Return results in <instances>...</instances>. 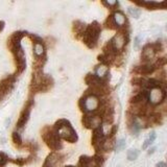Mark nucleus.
<instances>
[{
  "label": "nucleus",
  "instance_id": "obj_11",
  "mask_svg": "<svg viewBox=\"0 0 167 167\" xmlns=\"http://www.w3.org/2000/svg\"><path fill=\"white\" fill-rule=\"evenodd\" d=\"M156 49H155V47L153 45H146V46L143 47V50H142V58L144 61L146 62H149L151 60H153L155 58V55H156Z\"/></svg>",
  "mask_w": 167,
  "mask_h": 167
},
{
  "label": "nucleus",
  "instance_id": "obj_7",
  "mask_svg": "<svg viewBox=\"0 0 167 167\" xmlns=\"http://www.w3.org/2000/svg\"><path fill=\"white\" fill-rule=\"evenodd\" d=\"M84 122H85L86 126L87 127H89V129H92V130H97L98 127H100L102 124V116L99 115H88L85 117V120H84Z\"/></svg>",
  "mask_w": 167,
  "mask_h": 167
},
{
  "label": "nucleus",
  "instance_id": "obj_3",
  "mask_svg": "<svg viewBox=\"0 0 167 167\" xmlns=\"http://www.w3.org/2000/svg\"><path fill=\"white\" fill-rule=\"evenodd\" d=\"M165 98V90L162 87H153L146 93V99L153 106H157L163 102Z\"/></svg>",
  "mask_w": 167,
  "mask_h": 167
},
{
  "label": "nucleus",
  "instance_id": "obj_19",
  "mask_svg": "<svg viewBox=\"0 0 167 167\" xmlns=\"http://www.w3.org/2000/svg\"><path fill=\"white\" fill-rule=\"evenodd\" d=\"M124 146H125V140L124 139L118 140L117 143H116V149L119 151H121L122 148H124Z\"/></svg>",
  "mask_w": 167,
  "mask_h": 167
},
{
  "label": "nucleus",
  "instance_id": "obj_1",
  "mask_svg": "<svg viewBox=\"0 0 167 167\" xmlns=\"http://www.w3.org/2000/svg\"><path fill=\"white\" fill-rule=\"evenodd\" d=\"M55 133L59 138H62L64 140H67L69 142H75L77 140L76 133L72 129V126L69 124L68 121L60 120L55 124Z\"/></svg>",
  "mask_w": 167,
  "mask_h": 167
},
{
  "label": "nucleus",
  "instance_id": "obj_17",
  "mask_svg": "<svg viewBox=\"0 0 167 167\" xmlns=\"http://www.w3.org/2000/svg\"><path fill=\"white\" fill-rule=\"evenodd\" d=\"M127 12H129V14L131 15L132 17H134V18H139L140 17V14H141V12H140L139 8H136V7H129V10H127Z\"/></svg>",
  "mask_w": 167,
  "mask_h": 167
},
{
  "label": "nucleus",
  "instance_id": "obj_6",
  "mask_svg": "<svg viewBox=\"0 0 167 167\" xmlns=\"http://www.w3.org/2000/svg\"><path fill=\"white\" fill-rule=\"evenodd\" d=\"M44 139L46 141L47 145L49 146L51 149H53V151H59V149L62 148V143H61V140L58 137L55 131L49 132V133L45 134Z\"/></svg>",
  "mask_w": 167,
  "mask_h": 167
},
{
  "label": "nucleus",
  "instance_id": "obj_21",
  "mask_svg": "<svg viewBox=\"0 0 167 167\" xmlns=\"http://www.w3.org/2000/svg\"><path fill=\"white\" fill-rule=\"evenodd\" d=\"M157 167H167V165L165 162H159V163L157 164Z\"/></svg>",
  "mask_w": 167,
  "mask_h": 167
},
{
  "label": "nucleus",
  "instance_id": "obj_14",
  "mask_svg": "<svg viewBox=\"0 0 167 167\" xmlns=\"http://www.w3.org/2000/svg\"><path fill=\"white\" fill-rule=\"evenodd\" d=\"M155 65L153 64H146V65H143L141 66L139 68V72L142 74H151L155 71Z\"/></svg>",
  "mask_w": 167,
  "mask_h": 167
},
{
  "label": "nucleus",
  "instance_id": "obj_8",
  "mask_svg": "<svg viewBox=\"0 0 167 167\" xmlns=\"http://www.w3.org/2000/svg\"><path fill=\"white\" fill-rule=\"evenodd\" d=\"M63 162V157L58 153H52L47 157L43 167H58Z\"/></svg>",
  "mask_w": 167,
  "mask_h": 167
},
{
  "label": "nucleus",
  "instance_id": "obj_9",
  "mask_svg": "<svg viewBox=\"0 0 167 167\" xmlns=\"http://www.w3.org/2000/svg\"><path fill=\"white\" fill-rule=\"evenodd\" d=\"M113 20V23L115 25V27H123L126 24V17L124 16V14L122 12H115L113 16L111 17Z\"/></svg>",
  "mask_w": 167,
  "mask_h": 167
},
{
  "label": "nucleus",
  "instance_id": "obj_5",
  "mask_svg": "<svg viewBox=\"0 0 167 167\" xmlns=\"http://www.w3.org/2000/svg\"><path fill=\"white\" fill-rule=\"evenodd\" d=\"M110 45L112 47L114 53L115 52H120L123 50L124 46L126 45V38L124 33H118L115 36L113 37V39L110 41Z\"/></svg>",
  "mask_w": 167,
  "mask_h": 167
},
{
  "label": "nucleus",
  "instance_id": "obj_4",
  "mask_svg": "<svg viewBox=\"0 0 167 167\" xmlns=\"http://www.w3.org/2000/svg\"><path fill=\"white\" fill-rule=\"evenodd\" d=\"M100 107V99L98 96L89 94L82 99V108L86 113H95Z\"/></svg>",
  "mask_w": 167,
  "mask_h": 167
},
{
  "label": "nucleus",
  "instance_id": "obj_2",
  "mask_svg": "<svg viewBox=\"0 0 167 167\" xmlns=\"http://www.w3.org/2000/svg\"><path fill=\"white\" fill-rule=\"evenodd\" d=\"M84 42L87 44L89 47H94L98 41L99 35H100V26L98 25V23L94 22L93 24L87 26L84 31Z\"/></svg>",
  "mask_w": 167,
  "mask_h": 167
},
{
  "label": "nucleus",
  "instance_id": "obj_13",
  "mask_svg": "<svg viewBox=\"0 0 167 167\" xmlns=\"http://www.w3.org/2000/svg\"><path fill=\"white\" fill-rule=\"evenodd\" d=\"M44 52H45V49H44L43 44L40 43V42H36L35 46H33V53H35V55L40 58V57H42L44 55Z\"/></svg>",
  "mask_w": 167,
  "mask_h": 167
},
{
  "label": "nucleus",
  "instance_id": "obj_15",
  "mask_svg": "<svg viewBox=\"0 0 167 167\" xmlns=\"http://www.w3.org/2000/svg\"><path fill=\"white\" fill-rule=\"evenodd\" d=\"M155 139H156V133H155V132H151V134H149V136H148L145 141H144V143H143L142 145L143 149H146L148 146H151L153 143V141H155Z\"/></svg>",
  "mask_w": 167,
  "mask_h": 167
},
{
  "label": "nucleus",
  "instance_id": "obj_25",
  "mask_svg": "<svg viewBox=\"0 0 167 167\" xmlns=\"http://www.w3.org/2000/svg\"><path fill=\"white\" fill-rule=\"evenodd\" d=\"M66 167H73V166H66Z\"/></svg>",
  "mask_w": 167,
  "mask_h": 167
},
{
  "label": "nucleus",
  "instance_id": "obj_23",
  "mask_svg": "<svg viewBox=\"0 0 167 167\" xmlns=\"http://www.w3.org/2000/svg\"><path fill=\"white\" fill-rule=\"evenodd\" d=\"M139 38L140 37H137V38L135 39V47H136V48L139 46Z\"/></svg>",
  "mask_w": 167,
  "mask_h": 167
},
{
  "label": "nucleus",
  "instance_id": "obj_12",
  "mask_svg": "<svg viewBox=\"0 0 167 167\" xmlns=\"http://www.w3.org/2000/svg\"><path fill=\"white\" fill-rule=\"evenodd\" d=\"M29 113H30L29 108H27V109H25L23 111V113H22L19 118V121H18V127H23L25 125V123L28 120V117H29Z\"/></svg>",
  "mask_w": 167,
  "mask_h": 167
},
{
  "label": "nucleus",
  "instance_id": "obj_20",
  "mask_svg": "<svg viewBox=\"0 0 167 167\" xmlns=\"http://www.w3.org/2000/svg\"><path fill=\"white\" fill-rule=\"evenodd\" d=\"M102 3H104L106 6H108V7H114V6L118 5L117 1H104Z\"/></svg>",
  "mask_w": 167,
  "mask_h": 167
},
{
  "label": "nucleus",
  "instance_id": "obj_16",
  "mask_svg": "<svg viewBox=\"0 0 167 167\" xmlns=\"http://www.w3.org/2000/svg\"><path fill=\"white\" fill-rule=\"evenodd\" d=\"M138 156H139V151H137V149H131V151H129V153H127V159H129L130 161L136 160L138 158Z\"/></svg>",
  "mask_w": 167,
  "mask_h": 167
},
{
  "label": "nucleus",
  "instance_id": "obj_10",
  "mask_svg": "<svg viewBox=\"0 0 167 167\" xmlns=\"http://www.w3.org/2000/svg\"><path fill=\"white\" fill-rule=\"evenodd\" d=\"M109 74V67L107 64H100L95 68V75L94 76L99 80H104Z\"/></svg>",
  "mask_w": 167,
  "mask_h": 167
},
{
  "label": "nucleus",
  "instance_id": "obj_22",
  "mask_svg": "<svg viewBox=\"0 0 167 167\" xmlns=\"http://www.w3.org/2000/svg\"><path fill=\"white\" fill-rule=\"evenodd\" d=\"M4 161H5V159H4V156H3L2 153H0V165L3 164V163H4Z\"/></svg>",
  "mask_w": 167,
  "mask_h": 167
},
{
  "label": "nucleus",
  "instance_id": "obj_18",
  "mask_svg": "<svg viewBox=\"0 0 167 167\" xmlns=\"http://www.w3.org/2000/svg\"><path fill=\"white\" fill-rule=\"evenodd\" d=\"M13 141H14L16 144L20 145L22 143V139H21V136L19 135V133H17V132H14L13 133Z\"/></svg>",
  "mask_w": 167,
  "mask_h": 167
},
{
  "label": "nucleus",
  "instance_id": "obj_24",
  "mask_svg": "<svg viewBox=\"0 0 167 167\" xmlns=\"http://www.w3.org/2000/svg\"><path fill=\"white\" fill-rule=\"evenodd\" d=\"M3 28H4V22L0 21V31H2Z\"/></svg>",
  "mask_w": 167,
  "mask_h": 167
}]
</instances>
